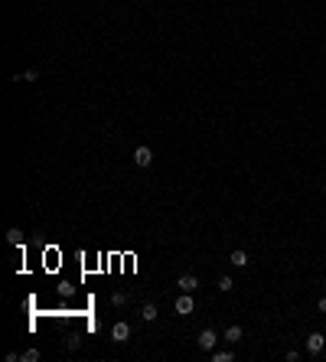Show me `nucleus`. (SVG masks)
<instances>
[{
  "mask_svg": "<svg viewBox=\"0 0 326 362\" xmlns=\"http://www.w3.org/2000/svg\"><path fill=\"white\" fill-rule=\"evenodd\" d=\"M176 287H179L183 294H193L196 287H199V277H196V274H183V277L176 281Z\"/></svg>",
  "mask_w": 326,
  "mask_h": 362,
  "instance_id": "39448f33",
  "label": "nucleus"
},
{
  "mask_svg": "<svg viewBox=\"0 0 326 362\" xmlns=\"http://www.w3.org/2000/svg\"><path fill=\"white\" fill-rule=\"evenodd\" d=\"M16 82H36L39 79V69H26V72H20V75H13Z\"/></svg>",
  "mask_w": 326,
  "mask_h": 362,
  "instance_id": "6e6552de",
  "label": "nucleus"
},
{
  "mask_svg": "<svg viewBox=\"0 0 326 362\" xmlns=\"http://www.w3.org/2000/svg\"><path fill=\"white\" fill-rule=\"evenodd\" d=\"M140 316H144V320H147V323H154V320H157V316H160V313H157V307H154V304H144V310H140Z\"/></svg>",
  "mask_w": 326,
  "mask_h": 362,
  "instance_id": "1a4fd4ad",
  "label": "nucleus"
},
{
  "mask_svg": "<svg viewBox=\"0 0 326 362\" xmlns=\"http://www.w3.org/2000/svg\"><path fill=\"white\" fill-rule=\"evenodd\" d=\"M134 163H137V166H150V163H154V154H150V147H144V144H140V147L134 150Z\"/></svg>",
  "mask_w": 326,
  "mask_h": 362,
  "instance_id": "20e7f679",
  "label": "nucleus"
},
{
  "mask_svg": "<svg viewBox=\"0 0 326 362\" xmlns=\"http://www.w3.org/2000/svg\"><path fill=\"white\" fill-rule=\"evenodd\" d=\"M111 336H114V343H127V339H131V323L127 320L114 323V326H111Z\"/></svg>",
  "mask_w": 326,
  "mask_h": 362,
  "instance_id": "f03ea898",
  "label": "nucleus"
},
{
  "mask_svg": "<svg viewBox=\"0 0 326 362\" xmlns=\"http://www.w3.org/2000/svg\"><path fill=\"white\" fill-rule=\"evenodd\" d=\"M232 349H222V353H212V362H232Z\"/></svg>",
  "mask_w": 326,
  "mask_h": 362,
  "instance_id": "9b49d317",
  "label": "nucleus"
},
{
  "mask_svg": "<svg viewBox=\"0 0 326 362\" xmlns=\"http://www.w3.org/2000/svg\"><path fill=\"white\" fill-rule=\"evenodd\" d=\"M228 261H232V268H248V255L241 252V248H235V252L228 255Z\"/></svg>",
  "mask_w": 326,
  "mask_h": 362,
  "instance_id": "0eeeda50",
  "label": "nucleus"
},
{
  "mask_svg": "<svg viewBox=\"0 0 326 362\" xmlns=\"http://www.w3.org/2000/svg\"><path fill=\"white\" fill-rule=\"evenodd\" d=\"M193 307H196V304H193V297H189V294L176 297V313L179 316H189V313H193Z\"/></svg>",
  "mask_w": 326,
  "mask_h": 362,
  "instance_id": "423d86ee",
  "label": "nucleus"
},
{
  "mask_svg": "<svg viewBox=\"0 0 326 362\" xmlns=\"http://www.w3.org/2000/svg\"><path fill=\"white\" fill-rule=\"evenodd\" d=\"M323 346H326L323 333H310V336H307V353H310V356H320V353H323Z\"/></svg>",
  "mask_w": 326,
  "mask_h": 362,
  "instance_id": "f257e3e1",
  "label": "nucleus"
},
{
  "mask_svg": "<svg viewBox=\"0 0 326 362\" xmlns=\"http://www.w3.org/2000/svg\"><path fill=\"white\" fill-rule=\"evenodd\" d=\"M320 310H323V313H326V297H320Z\"/></svg>",
  "mask_w": 326,
  "mask_h": 362,
  "instance_id": "dca6fc26",
  "label": "nucleus"
},
{
  "mask_svg": "<svg viewBox=\"0 0 326 362\" xmlns=\"http://www.w3.org/2000/svg\"><path fill=\"white\" fill-rule=\"evenodd\" d=\"M225 339H228V343H238V339H241V326H228V330H225Z\"/></svg>",
  "mask_w": 326,
  "mask_h": 362,
  "instance_id": "f8f14e48",
  "label": "nucleus"
},
{
  "mask_svg": "<svg viewBox=\"0 0 326 362\" xmlns=\"http://www.w3.org/2000/svg\"><path fill=\"white\" fill-rule=\"evenodd\" d=\"M20 359H23V362H39V349H26Z\"/></svg>",
  "mask_w": 326,
  "mask_h": 362,
  "instance_id": "4468645a",
  "label": "nucleus"
},
{
  "mask_svg": "<svg viewBox=\"0 0 326 362\" xmlns=\"http://www.w3.org/2000/svg\"><path fill=\"white\" fill-rule=\"evenodd\" d=\"M111 304H114V307H124V304H127V294H121V291L111 294Z\"/></svg>",
  "mask_w": 326,
  "mask_h": 362,
  "instance_id": "ddd939ff",
  "label": "nucleus"
},
{
  "mask_svg": "<svg viewBox=\"0 0 326 362\" xmlns=\"http://www.w3.org/2000/svg\"><path fill=\"white\" fill-rule=\"evenodd\" d=\"M216 287H218V291H222V294H228V291H232V287H235V281H232V277H218V284H216Z\"/></svg>",
  "mask_w": 326,
  "mask_h": 362,
  "instance_id": "9d476101",
  "label": "nucleus"
},
{
  "mask_svg": "<svg viewBox=\"0 0 326 362\" xmlns=\"http://www.w3.org/2000/svg\"><path fill=\"white\" fill-rule=\"evenodd\" d=\"M216 330H202L199 333V349H202V353H212V349H216Z\"/></svg>",
  "mask_w": 326,
  "mask_h": 362,
  "instance_id": "7ed1b4c3",
  "label": "nucleus"
},
{
  "mask_svg": "<svg viewBox=\"0 0 326 362\" xmlns=\"http://www.w3.org/2000/svg\"><path fill=\"white\" fill-rule=\"evenodd\" d=\"M7 242L10 245H20V228H10V232H7Z\"/></svg>",
  "mask_w": 326,
  "mask_h": 362,
  "instance_id": "2eb2a0df",
  "label": "nucleus"
}]
</instances>
